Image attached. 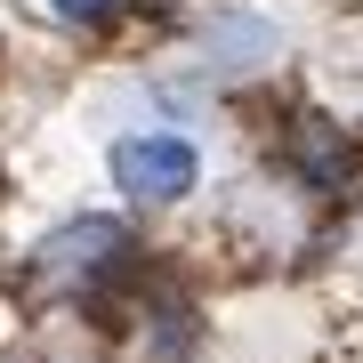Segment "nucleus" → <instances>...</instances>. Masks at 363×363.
I'll return each mask as SVG.
<instances>
[{
    "label": "nucleus",
    "mask_w": 363,
    "mask_h": 363,
    "mask_svg": "<svg viewBox=\"0 0 363 363\" xmlns=\"http://www.w3.org/2000/svg\"><path fill=\"white\" fill-rule=\"evenodd\" d=\"M57 9H65V16H105L113 0H57Z\"/></svg>",
    "instance_id": "nucleus-3"
},
{
    "label": "nucleus",
    "mask_w": 363,
    "mask_h": 363,
    "mask_svg": "<svg viewBox=\"0 0 363 363\" xmlns=\"http://www.w3.org/2000/svg\"><path fill=\"white\" fill-rule=\"evenodd\" d=\"M121 250H130V234L113 218H73V226H57L49 242H40V274H49V283H81V274L113 267Z\"/></svg>",
    "instance_id": "nucleus-2"
},
{
    "label": "nucleus",
    "mask_w": 363,
    "mask_h": 363,
    "mask_svg": "<svg viewBox=\"0 0 363 363\" xmlns=\"http://www.w3.org/2000/svg\"><path fill=\"white\" fill-rule=\"evenodd\" d=\"M194 145L186 138H121L113 145V186H130L138 202H178L194 186Z\"/></svg>",
    "instance_id": "nucleus-1"
}]
</instances>
